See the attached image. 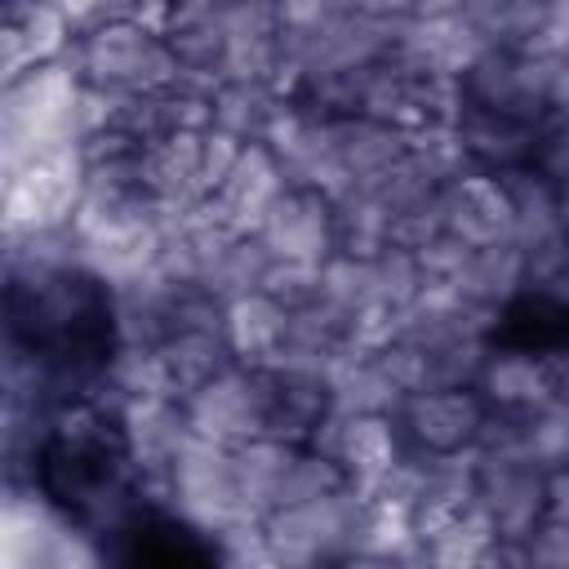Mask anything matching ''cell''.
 Instances as JSON below:
<instances>
[{"label": "cell", "mask_w": 569, "mask_h": 569, "mask_svg": "<svg viewBox=\"0 0 569 569\" xmlns=\"http://www.w3.org/2000/svg\"><path fill=\"white\" fill-rule=\"evenodd\" d=\"M84 80L71 62H44L13 80H4L0 93V160L18 164L36 151L80 147Z\"/></svg>", "instance_id": "cell-1"}, {"label": "cell", "mask_w": 569, "mask_h": 569, "mask_svg": "<svg viewBox=\"0 0 569 569\" xmlns=\"http://www.w3.org/2000/svg\"><path fill=\"white\" fill-rule=\"evenodd\" d=\"M67 62L84 84L116 98L156 93L178 80V62L169 53L164 31L142 18H98L80 27Z\"/></svg>", "instance_id": "cell-2"}, {"label": "cell", "mask_w": 569, "mask_h": 569, "mask_svg": "<svg viewBox=\"0 0 569 569\" xmlns=\"http://www.w3.org/2000/svg\"><path fill=\"white\" fill-rule=\"evenodd\" d=\"M369 520V493L360 485H347L329 498L311 502H284L262 516L271 565H351L360 529Z\"/></svg>", "instance_id": "cell-3"}, {"label": "cell", "mask_w": 569, "mask_h": 569, "mask_svg": "<svg viewBox=\"0 0 569 569\" xmlns=\"http://www.w3.org/2000/svg\"><path fill=\"white\" fill-rule=\"evenodd\" d=\"M160 511L191 525L209 542H213V533H222L240 520H258V516H249V507L240 498L231 445H218L209 436H191L178 449V458L160 485Z\"/></svg>", "instance_id": "cell-4"}, {"label": "cell", "mask_w": 569, "mask_h": 569, "mask_svg": "<svg viewBox=\"0 0 569 569\" xmlns=\"http://www.w3.org/2000/svg\"><path fill=\"white\" fill-rule=\"evenodd\" d=\"M84 187V156L80 147L36 151L18 164H4L0 182V213L4 236H31V231H62L76 218Z\"/></svg>", "instance_id": "cell-5"}, {"label": "cell", "mask_w": 569, "mask_h": 569, "mask_svg": "<svg viewBox=\"0 0 569 569\" xmlns=\"http://www.w3.org/2000/svg\"><path fill=\"white\" fill-rule=\"evenodd\" d=\"M551 71H556V53H520V49L489 44L458 76V98L542 129L551 120V107H547Z\"/></svg>", "instance_id": "cell-6"}, {"label": "cell", "mask_w": 569, "mask_h": 569, "mask_svg": "<svg viewBox=\"0 0 569 569\" xmlns=\"http://www.w3.org/2000/svg\"><path fill=\"white\" fill-rule=\"evenodd\" d=\"M271 400H276L271 369L236 360L231 369H222L218 378L196 387L182 405H187L196 436H209L218 445H240L249 436L271 431Z\"/></svg>", "instance_id": "cell-7"}, {"label": "cell", "mask_w": 569, "mask_h": 569, "mask_svg": "<svg viewBox=\"0 0 569 569\" xmlns=\"http://www.w3.org/2000/svg\"><path fill=\"white\" fill-rule=\"evenodd\" d=\"M489 413L480 387H427L400 400L396 427L413 453H467L480 445Z\"/></svg>", "instance_id": "cell-8"}, {"label": "cell", "mask_w": 569, "mask_h": 569, "mask_svg": "<svg viewBox=\"0 0 569 569\" xmlns=\"http://www.w3.org/2000/svg\"><path fill=\"white\" fill-rule=\"evenodd\" d=\"M116 418H120V436H124V449L142 476V489H147V502L160 507V485L178 458V449L196 436L191 418H187V405L178 396H133L124 405H116Z\"/></svg>", "instance_id": "cell-9"}, {"label": "cell", "mask_w": 569, "mask_h": 569, "mask_svg": "<svg viewBox=\"0 0 569 569\" xmlns=\"http://www.w3.org/2000/svg\"><path fill=\"white\" fill-rule=\"evenodd\" d=\"M262 244L276 258H298V262H325L338 249V213L333 196L316 187H284L271 209L258 222Z\"/></svg>", "instance_id": "cell-10"}, {"label": "cell", "mask_w": 569, "mask_h": 569, "mask_svg": "<svg viewBox=\"0 0 569 569\" xmlns=\"http://www.w3.org/2000/svg\"><path fill=\"white\" fill-rule=\"evenodd\" d=\"M440 218H445V231L467 240L471 249L516 240V209L502 173H489L476 164L440 187Z\"/></svg>", "instance_id": "cell-11"}, {"label": "cell", "mask_w": 569, "mask_h": 569, "mask_svg": "<svg viewBox=\"0 0 569 569\" xmlns=\"http://www.w3.org/2000/svg\"><path fill=\"white\" fill-rule=\"evenodd\" d=\"M311 445L329 449L360 489L378 485L409 449L396 427V413H329L311 436Z\"/></svg>", "instance_id": "cell-12"}, {"label": "cell", "mask_w": 569, "mask_h": 569, "mask_svg": "<svg viewBox=\"0 0 569 569\" xmlns=\"http://www.w3.org/2000/svg\"><path fill=\"white\" fill-rule=\"evenodd\" d=\"M76 22L49 0H4V31H0V76L13 80L44 62H67L76 44Z\"/></svg>", "instance_id": "cell-13"}, {"label": "cell", "mask_w": 569, "mask_h": 569, "mask_svg": "<svg viewBox=\"0 0 569 569\" xmlns=\"http://www.w3.org/2000/svg\"><path fill=\"white\" fill-rule=\"evenodd\" d=\"M160 31L169 40V53H173L182 80L213 89L227 76L231 36H227L213 0H178V4H169Z\"/></svg>", "instance_id": "cell-14"}, {"label": "cell", "mask_w": 569, "mask_h": 569, "mask_svg": "<svg viewBox=\"0 0 569 569\" xmlns=\"http://www.w3.org/2000/svg\"><path fill=\"white\" fill-rule=\"evenodd\" d=\"M329 142H333V169H338V191L360 187L378 173H387L405 151H409V133L373 120L365 111H342L329 116ZM333 191V196H338Z\"/></svg>", "instance_id": "cell-15"}, {"label": "cell", "mask_w": 569, "mask_h": 569, "mask_svg": "<svg viewBox=\"0 0 569 569\" xmlns=\"http://www.w3.org/2000/svg\"><path fill=\"white\" fill-rule=\"evenodd\" d=\"M480 396L493 413H529L542 400H551V365L547 347H520V342H493L485 356V369L476 378Z\"/></svg>", "instance_id": "cell-16"}, {"label": "cell", "mask_w": 569, "mask_h": 569, "mask_svg": "<svg viewBox=\"0 0 569 569\" xmlns=\"http://www.w3.org/2000/svg\"><path fill=\"white\" fill-rule=\"evenodd\" d=\"M476 507V449L467 453H422V485L413 498V529L427 547L445 525L467 516Z\"/></svg>", "instance_id": "cell-17"}, {"label": "cell", "mask_w": 569, "mask_h": 569, "mask_svg": "<svg viewBox=\"0 0 569 569\" xmlns=\"http://www.w3.org/2000/svg\"><path fill=\"white\" fill-rule=\"evenodd\" d=\"M453 138L462 142L467 160L476 169H489V173H507L516 164H529L533 151H538V124L485 111V107L462 102V98H458V111H453Z\"/></svg>", "instance_id": "cell-18"}, {"label": "cell", "mask_w": 569, "mask_h": 569, "mask_svg": "<svg viewBox=\"0 0 569 569\" xmlns=\"http://www.w3.org/2000/svg\"><path fill=\"white\" fill-rule=\"evenodd\" d=\"M284 169L276 160V151L267 142H249L236 160V169L218 182V191H209L213 209L236 227V231H258L262 213L271 209V200L284 191Z\"/></svg>", "instance_id": "cell-19"}, {"label": "cell", "mask_w": 569, "mask_h": 569, "mask_svg": "<svg viewBox=\"0 0 569 569\" xmlns=\"http://www.w3.org/2000/svg\"><path fill=\"white\" fill-rule=\"evenodd\" d=\"M449 289H458L467 302L493 311L507 320V311L516 302H525L529 293V267H525V249L516 240L502 244H480L467 253V262L458 267V276L449 280Z\"/></svg>", "instance_id": "cell-20"}, {"label": "cell", "mask_w": 569, "mask_h": 569, "mask_svg": "<svg viewBox=\"0 0 569 569\" xmlns=\"http://www.w3.org/2000/svg\"><path fill=\"white\" fill-rule=\"evenodd\" d=\"M289 93L276 80H218L209 93V124L236 133L240 142H267L280 116L289 111Z\"/></svg>", "instance_id": "cell-21"}, {"label": "cell", "mask_w": 569, "mask_h": 569, "mask_svg": "<svg viewBox=\"0 0 569 569\" xmlns=\"http://www.w3.org/2000/svg\"><path fill=\"white\" fill-rule=\"evenodd\" d=\"M485 49L489 44L458 13L453 18H409L396 40V53H405L413 67L445 76V80H458Z\"/></svg>", "instance_id": "cell-22"}, {"label": "cell", "mask_w": 569, "mask_h": 569, "mask_svg": "<svg viewBox=\"0 0 569 569\" xmlns=\"http://www.w3.org/2000/svg\"><path fill=\"white\" fill-rule=\"evenodd\" d=\"M200 133H169L142 147V182L156 196V204L187 209L209 196L200 178Z\"/></svg>", "instance_id": "cell-23"}, {"label": "cell", "mask_w": 569, "mask_h": 569, "mask_svg": "<svg viewBox=\"0 0 569 569\" xmlns=\"http://www.w3.org/2000/svg\"><path fill=\"white\" fill-rule=\"evenodd\" d=\"M156 356L164 369V387L178 400H187L196 387H204L209 378H218L222 369L236 365V351L222 329H173L156 347Z\"/></svg>", "instance_id": "cell-24"}, {"label": "cell", "mask_w": 569, "mask_h": 569, "mask_svg": "<svg viewBox=\"0 0 569 569\" xmlns=\"http://www.w3.org/2000/svg\"><path fill=\"white\" fill-rule=\"evenodd\" d=\"M298 449H302V440H289V436H249V440L231 445L236 485H240V498H244L249 516L262 520L280 502L284 476H289Z\"/></svg>", "instance_id": "cell-25"}, {"label": "cell", "mask_w": 569, "mask_h": 569, "mask_svg": "<svg viewBox=\"0 0 569 569\" xmlns=\"http://www.w3.org/2000/svg\"><path fill=\"white\" fill-rule=\"evenodd\" d=\"M400 400H405V391L387 373L378 351H342L329 365V405H333V413H396Z\"/></svg>", "instance_id": "cell-26"}, {"label": "cell", "mask_w": 569, "mask_h": 569, "mask_svg": "<svg viewBox=\"0 0 569 569\" xmlns=\"http://www.w3.org/2000/svg\"><path fill=\"white\" fill-rule=\"evenodd\" d=\"M502 182H507V196L516 209V244L520 249H533V244L565 236V200H560L556 182L533 160L507 169Z\"/></svg>", "instance_id": "cell-27"}, {"label": "cell", "mask_w": 569, "mask_h": 569, "mask_svg": "<svg viewBox=\"0 0 569 569\" xmlns=\"http://www.w3.org/2000/svg\"><path fill=\"white\" fill-rule=\"evenodd\" d=\"M284 333H289V311L271 293L253 289L227 302V342L240 365H271L284 347Z\"/></svg>", "instance_id": "cell-28"}, {"label": "cell", "mask_w": 569, "mask_h": 569, "mask_svg": "<svg viewBox=\"0 0 569 569\" xmlns=\"http://www.w3.org/2000/svg\"><path fill=\"white\" fill-rule=\"evenodd\" d=\"M271 258H276V253L262 244L258 231H236V236L213 253V262H209V271H204V289L218 293L222 302L244 298V293L262 289V276H267Z\"/></svg>", "instance_id": "cell-29"}, {"label": "cell", "mask_w": 569, "mask_h": 569, "mask_svg": "<svg viewBox=\"0 0 569 569\" xmlns=\"http://www.w3.org/2000/svg\"><path fill=\"white\" fill-rule=\"evenodd\" d=\"M422 551H427V565H493L498 529L489 525V516L480 507H471L467 516L445 525L436 538H427Z\"/></svg>", "instance_id": "cell-30"}, {"label": "cell", "mask_w": 569, "mask_h": 569, "mask_svg": "<svg viewBox=\"0 0 569 569\" xmlns=\"http://www.w3.org/2000/svg\"><path fill=\"white\" fill-rule=\"evenodd\" d=\"M320 293L329 302H338L342 311L360 316L365 307L378 302V271H373V253H356V249H333L320 267Z\"/></svg>", "instance_id": "cell-31"}, {"label": "cell", "mask_w": 569, "mask_h": 569, "mask_svg": "<svg viewBox=\"0 0 569 569\" xmlns=\"http://www.w3.org/2000/svg\"><path fill=\"white\" fill-rule=\"evenodd\" d=\"M516 418V431H520V445L551 471V467H565L569 462V400H542L538 409L529 413H511Z\"/></svg>", "instance_id": "cell-32"}, {"label": "cell", "mask_w": 569, "mask_h": 569, "mask_svg": "<svg viewBox=\"0 0 569 569\" xmlns=\"http://www.w3.org/2000/svg\"><path fill=\"white\" fill-rule=\"evenodd\" d=\"M373 271H378V302L391 307V311H400V316L427 289V271H422L418 253L405 249V244H396V240H387L382 249H373Z\"/></svg>", "instance_id": "cell-33"}, {"label": "cell", "mask_w": 569, "mask_h": 569, "mask_svg": "<svg viewBox=\"0 0 569 569\" xmlns=\"http://www.w3.org/2000/svg\"><path fill=\"white\" fill-rule=\"evenodd\" d=\"M347 485H351V476L342 471V462H338L329 449H320V445L307 440V445L298 449L289 476H284V489H280V502H276V507L329 498V493H338V489H347Z\"/></svg>", "instance_id": "cell-34"}, {"label": "cell", "mask_w": 569, "mask_h": 569, "mask_svg": "<svg viewBox=\"0 0 569 569\" xmlns=\"http://www.w3.org/2000/svg\"><path fill=\"white\" fill-rule=\"evenodd\" d=\"M218 18L231 36V44L240 40H280L284 36V13L280 0H213Z\"/></svg>", "instance_id": "cell-35"}, {"label": "cell", "mask_w": 569, "mask_h": 569, "mask_svg": "<svg viewBox=\"0 0 569 569\" xmlns=\"http://www.w3.org/2000/svg\"><path fill=\"white\" fill-rule=\"evenodd\" d=\"M320 267L325 262H298V258H271L262 276V293H271L284 311H298L320 298Z\"/></svg>", "instance_id": "cell-36"}, {"label": "cell", "mask_w": 569, "mask_h": 569, "mask_svg": "<svg viewBox=\"0 0 569 569\" xmlns=\"http://www.w3.org/2000/svg\"><path fill=\"white\" fill-rule=\"evenodd\" d=\"M244 147H249V142H240L236 133H227V129H218V124H209V129L200 133V178H204V191H218V182L236 169V160H240Z\"/></svg>", "instance_id": "cell-37"}, {"label": "cell", "mask_w": 569, "mask_h": 569, "mask_svg": "<svg viewBox=\"0 0 569 569\" xmlns=\"http://www.w3.org/2000/svg\"><path fill=\"white\" fill-rule=\"evenodd\" d=\"M525 565L533 569H569V525L542 516L525 538Z\"/></svg>", "instance_id": "cell-38"}, {"label": "cell", "mask_w": 569, "mask_h": 569, "mask_svg": "<svg viewBox=\"0 0 569 569\" xmlns=\"http://www.w3.org/2000/svg\"><path fill=\"white\" fill-rule=\"evenodd\" d=\"M547 4V53L569 58V0H542Z\"/></svg>", "instance_id": "cell-39"}, {"label": "cell", "mask_w": 569, "mask_h": 569, "mask_svg": "<svg viewBox=\"0 0 569 569\" xmlns=\"http://www.w3.org/2000/svg\"><path fill=\"white\" fill-rule=\"evenodd\" d=\"M547 516L569 525V462L547 471Z\"/></svg>", "instance_id": "cell-40"}, {"label": "cell", "mask_w": 569, "mask_h": 569, "mask_svg": "<svg viewBox=\"0 0 569 569\" xmlns=\"http://www.w3.org/2000/svg\"><path fill=\"white\" fill-rule=\"evenodd\" d=\"M338 9H356V13H369V18H387V22L409 18V0H338Z\"/></svg>", "instance_id": "cell-41"}, {"label": "cell", "mask_w": 569, "mask_h": 569, "mask_svg": "<svg viewBox=\"0 0 569 569\" xmlns=\"http://www.w3.org/2000/svg\"><path fill=\"white\" fill-rule=\"evenodd\" d=\"M547 107H551V120H569V58H556Z\"/></svg>", "instance_id": "cell-42"}, {"label": "cell", "mask_w": 569, "mask_h": 569, "mask_svg": "<svg viewBox=\"0 0 569 569\" xmlns=\"http://www.w3.org/2000/svg\"><path fill=\"white\" fill-rule=\"evenodd\" d=\"M547 365H551V396L569 400V342L547 347Z\"/></svg>", "instance_id": "cell-43"}, {"label": "cell", "mask_w": 569, "mask_h": 569, "mask_svg": "<svg viewBox=\"0 0 569 569\" xmlns=\"http://www.w3.org/2000/svg\"><path fill=\"white\" fill-rule=\"evenodd\" d=\"M462 0H409V18H453Z\"/></svg>", "instance_id": "cell-44"}, {"label": "cell", "mask_w": 569, "mask_h": 569, "mask_svg": "<svg viewBox=\"0 0 569 569\" xmlns=\"http://www.w3.org/2000/svg\"><path fill=\"white\" fill-rule=\"evenodd\" d=\"M565 231H569V200H565Z\"/></svg>", "instance_id": "cell-45"}, {"label": "cell", "mask_w": 569, "mask_h": 569, "mask_svg": "<svg viewBox=\"0 0 569 569\" xmlns=\"http://www.w3.org/2000/svg\"><path fill=\"white\" fill-rule=\"evenodd\" d=\"M525 4H542V0H525Z\"/></svg>", "instance_id": "cell-46"}]
</instances>
